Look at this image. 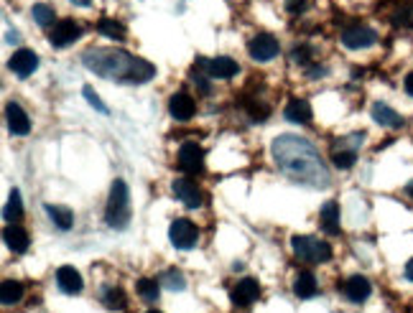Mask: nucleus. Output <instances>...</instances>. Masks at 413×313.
Here are the masks:
<instances>
[{"mask_svg":"<svg viewBox=\"0 0 413 313\" xmlns=\"http://www.w3.org/2000/svg\"><path fill=\"white\" fill-rule=\"evenodd\" d=\"M373 120L378 122V125L393 127V130L403 127V117L395 113L393 107H388L386 102H375V105H373Z\"/></svg>","mask_w":413,"mask_h":313,"instance_id":"6ab92c4d","label":"nucleus"},{"mask_svg":"<svg viewBox=\"0 0 413 313\" xmlns=\"http://www.w3.org/2000/svg\"><path fill=\"white\" fill-rule=\"evenodd\" d=\"M247 51L255 61H271L278 56V41L271 34H258L255 39H250L247 44Z\"/></svg>","mask_w":413,"mask_h":313,"instance_id":"0eeeda50","label":"nucleus"},{"mask_svg":"<svg viewBox=\"0 0 413 313\" xmlns=\"http://www.w3.org/2000/svg\"><path fill=\"white\" fill-rule=\"evenodd\" d=\"M403 87H406V92H408V94H411V97H413V72H411V74H408V77H406V82H403Z\"/></svg>","mask_w":413,"mask_h":313,"instance_id":"c9c22d12","label":"nucleus"},{"mask_svg":"<svg viewBox=\"0 0 413 313\" xmlns=\"http://www.w3.org/2000/svg\"><path fill=\"white\" fill-rule=\"evenodd\" d=\"M199 67L204 69L209 77H217V79H230L238 74V61L230 59V56H217V59H197Z\"/></svg>","mask_w":413,"mask_h":313,"instance_id":"9b49d317","label":"nucleus"},{"mask_svg":"<svg viewBox=\"0 0 413 313\" xmlns=\"http://www.w3.org/2000/svg\"><path fill=\"white\" fill-rule=\"evenodd\" d=\"M47 214L51 217V222L59 226V229H69L74 222V214L69 212L67 207H54V204H47Z\"/></svg>","mask_w":413,"mask_h":313,"instance_id":"b1692460","label":"nucleus"},{"mask_svg":"<svg viewBox=\"0 0 413 313\" xmlns=\"http://www.w3.org/2000/svg\"><path fill=\"white\" fill-rule=\"evenodd\" d=\"M258 295H260V286H258V280H253V278L238 280L233 288V303L240 308H247L253 300H258Z\"/></svg>","mask_w":413,"mask_h":313,"instance_id":"ddd939ff","label":"nucleus"},{"mask_svg":"<svg viewBox=\"0 0 413 313\" xmlns=\"http://www.w3.org/2000/svg\"><path fill=\"white\" fill-rule=\"evenodd\" d=\"M168 240H171L173 247H179V250H189V247H194L197 240H199V229L189 219H173L171 226H168Z\"/></svg>","mask_w":413,"mask_h":313,"instance_id":"39448f33","label":"nucleus"},{"mask_svg":"<svg viewBox=\"0 0 413 313\" xmlns=\"http://www.w3.org/2000/svg\"><path fill=\"white\" fill-rule=\"evenodd\" d=\"M20 298H23V286H20L18 280H6L0 286V303L3 306H13Z\"/></svg>","mask_w":413,"mask_h":313,"instance_id":"5701e85b","label":"nucleus"},{"mask_svg":"<svg viewBox=\"0 0 413 313\" xmlns=\"http://www.w3.org/2000/svg\"><path fill=\"white\" fill-rule=\"evenodd\" d=\"M283 115H286L288 122H296V125H307V122H312V107H309V102H304V100H291L286 105V110H283Z\"/></svg>","mask_w":413,"mask_h":313,"instance_id":"aec40b11","label":"nucleus"},{"mask_svg":"<svg viewBox=\"0 0 413 313\" xmlns=\"http://www.w3.org/2000/svg\"><path fill=\"white\" fill-rule=\"evenodd\" d=\"M291 247H293V255L301 262H327L332 257V247L327 242L316 240V237H307V234L291 237Z\"/></svg>","mask_w":413,"mask_h":313,"instance_id":"20e7f679","label":"nucleus"},{"mask_svg":"<svg viewBox=\"0 0 413 313\" xmlns=\"http://www.w3.org/2000/svg\"><path fill=\"white\" fill-rule=\"evenodd\" d=\"M159 283H161V286L171 288V290H184V288H187V280H184V275L176 273V270H166V273L161 275Z\"/></svg>","mask_w":413,"mask_h":313,"instance_id":"c756f323","label":"nucleus"},{"mask_svg":"<svg viewBox=\"0 0 413 313\" xmlns=\"http://www.w3.org/2000/svg\"><path fill=\"white\" fill-rule=\"evenodd\" d=\"M31 15H34V20L39 23V26H51V23H54V8H49L47 3H39V6H34Z\"/></svg>","mask_w":413,"mask_h":313,"instance_id":"7c9ffc66","label":"nucleus"},{"mask_svg":"<svg viewBox=\"0 0 413 313\" xmlns=\"http://www.w3.org/2000/svg\"><path fill=\"white\" fill-rule=\"evenodd\" d=\"M72 3H77V6H90V0H72Z\"/></svg>","mask_w":413,"mask_h":313,"instance_id":"4c0bfd02","label":"nucleus"},{"mask_svg":"<svg viewBox=\"0 0 413 313\" xmlns=\"http://www.w3.org/2000/svg\"><path fill=\"white\" fill-rule=\"evenodd\" d=\"M273 158L288 179L307 184L314 189H324L329 184V171L321 160L319 151L299 135H278L273 140Z\"/></svg>","mask_w":413,"mask_h":313,"instance_id":"f257e3e1","label":"nucleus"},{"mask_svg":"<svg viewBox=\"0 0 413 313\" xmlns=\"http://www.w3.org/2000/svg\"><path fill=\"white\" fill-rule=\"evenodd\" d=\"M375 41H378V34H375L370 26H362V23L347 26L345 31H342V44H345V49H352V51L373 46Z\"/></svg>","mask_w":413,"mask_h":313,"instance_id":"423d86ee","label":"nucleus"},{"mask_svg":"<svg viewBox=\"0 0 413 313\" xmlns=\"http://www.w3.org/2000/svg\"><path fill=\"white\" fill-rule=\"evenodd\" d=\"M159 286H161L159 280H151V278L138 280V293H140V298L148 300V303H156V300H159V295H161V288Z\"/></svg>","mask_w":413,"mask_h":313,"instance_id":"bb28decb","label":"nucleus"},{"mask_svg":"<svg viewBox=\"0 0 413 313\" xmlns=\"http://www.w3.org/2000/svg\"><path fill=\"white\" fill-rule=\"evenodd\" d=\"M56 286L61 288V293H67V295H77L82 290V275L74 270V267L64 265L56 270Z\"/></svg>","mask_w":413,"mask_h":313,"instance_id":"dca6fc26","label":"nucleus"},{"mask_svg":"<svg viewBox=\"0 0 413 313\" xmlns=\"http://www.w3.org/2000/svg\"><path fill=\"white\" fill-rule=\"evenodd\" d=\"M105 219L113 229H125L130 224V193H128V186L123 179H115L113 186H110Z\"/></svg>","mask_w":413,"mask_h":313,"instance_id":"7ed1b4c3","label":"nucleus"},{"mask_svg":"<svg viewBox=\"0 0 413 313\" xmlns=\"http://www.w3.org/2000/svg\"><path fill=\"white\" fill-rule=\"evenodd\" d=\"M171 191H173V196L189 209H199L202 201H204V196H202V191L197 189V184H192L189 179H176L173 181Z\"/></svg>","mask_w":413,"mask_h":313,"instance_id":"9d476101","label":"nucleus"},{"mask_svg":"<svg viewBox=\"0 0 413 313\" xmlns=\"http://www.w3.org/2000/svg\"><path fill=\"white\" fill-rule=\"evenodd\" d=\"M194 84L199 87V92H202V94H209V92H212V89H209V84H207V79L202 77V74H197V77H194Z\"/></svg>","mask_w":413,"mask_h":313,"instance_id":"f704fd0d","label":"nucleus"},{"mask_svg":"<svg viewBox=\"0 0 413 313\" xmlns=\"http://www.w3.org/2000/svg\"><path fill=\"white\" fill-rule=\"evenodd\" d=\"M321 224L329 234H340V204L337 201H327L321 207Z\"/></svg>","mask_w":413,"mask_h":313,"instance_id":"412c9836","label":"nucleus"},{"mask_svg":"<svg viewBox=\"0 0 413 313\" xmlns=\"http://www.w3.org/2000/svg\"><path fill=\"white\" fill-rule=\"evenodd\" d=\"M168 113H171V117H176V120L187 122V120H192L194 113H197V105H194V100L189 94L179 92L168 100Z\"/></svg>","mask_w":413,"mask_h":313,"instance_id":"2eb2a0df","label":"nucleus"},{"mask_svg":"<svg viewBox=\"0 0 413 313\" xmlns=\"http://www.w3.org/2000/svg\"><path fill=\"white\" fill-rule=\"evenodd\" d=\"M146 313H161V311H146Z\"/></svg>","mask_w":413,"mask_h":313,"instance_id":"ea45409f","label":"nucleus"},{"mask_svg":"<svg viewBox=\"0 0 413 313\" xmlns=\"http://www.w3.org/2000/svg\"><path fill=\"white\" fill-rule=\"evenodd\" d=\"M82 36V28L80 23H74V20H59L56 26H54L51 36H49V44H51L54 49H64L69 46V44H74V41Z\"/></svg>","mask_w":413,"mask_h":313,"instance_id":"6e6552de","label":"nucleus"},{"mask_svg":"<svg viewBox=\"0 0 413 313\" xmlns=\"http://www.w3.org/2000/svg\"><path fill=\"white\" fill-rule=\"evenodd\" d=\"M307 6H309V0H286V11L293 15H299L301 11H307Z\"/></svg>","mask_w":413,"mask_h":313,"instance_id":"72a5a7b5","label":"nucleus"},{"mask_svg":"<svg viewBox=\"0 0 413 313\" xmlns=\"http://www.w3.org/2000/svg\"><path fill=\"white\" fill-rule=\"evenodd\" d=\"M82 94H85V97H87V102H90V105H92L94 110H100L102 115H107V107L102 105V102H100V97H97V94H94V89H92V87H85V89H82Z\"/></svg>","mask_w":413,"mask_h":313,"instance_id":"473e14b6","label":"nucleus"},{"mask_svg":"<svg viewBox=\"0 0 413 313\" xmlns=\"http://www.w3.org/2000/svg\"><path fill=\"white\" fill-rule=\"evenodd\" d=\"M370 290H373V286H370V280L362 278V275H352V278L345 283V295L352 303H362V300L370 295Z\"/></svg>","mask_w":413,"mask_h":313,"instance_id":"a211bd4d","label":"nucleus"},{"mask_svg":"<svg viewBox=\"0 0 413 313\" xmlns=\"http://www.w3.org/2000/svg\"><path fill=\"white\" fill-rule=\"evenodd\" d=\"M8 67H11V72L18 74V77H31V74L36 72V67H39V56H36L31 49H18V51L11 56V61H8Z\"/></svg>","mask_w":413,"mask_h":313,"instance_id":"f8f14e48","label":"nucleus"},{"mask_svg":"<svg viewBox=\"0 0 413 313\" xmlns=\"http://www.w3.org/2000/svg\"><path fill=\"white\" fill-rule=\"evenodd\" d=\"M97 31H100L102 36H110V39H123V36H125V28H123L118 20H110V18L100 20V23H97Z\"/></svg>","mask_w":413,"mask_h":313,"instance_id":"c85d7f7f","label":"nucleus"},{"mask_svg":"<svg viewBox=\"0 0 413 313\" xmlns=\"http://www.w3.org/2000/svg\"><path fill=\"white\" fill-rule=\"evenodd\" d=\"M3 242L8 245L11 253H26L28 245H31V242H28V232L18 224H8L6 229H3Z\"/></svg>","mask_w":413,"mask_h":313,"instance_id":"f3484780","label":"nucleus"},{"mask_svg":"<svg viewBox=\"0 0 413 313\" xmlns=\"http://www.w3.org/2000/svg\"><path fill=\"white\" fill-rule=\"evenodd\" d=\"M406 278H408V280H411V283H413V257H411V260L406 262Z\"/></svg>","mask_w":413,"mask_h":313,"instance_id":"e433bc0d","label":"nucleus"},{"mask_svg":"<svg viewBox=\"0 0 413 313\" xmlns=\"http://www.w3.org/2000/svg\"><path fill=\"white\" fill-rule=\"evenodd\" d=\"M20 214H23V207H20V191L18 189H13V191H11V199H8V204H6L3 217H6L8 224H16V222L20 219Z\"/></svg>","mask_w":413,"mask_h":313,"instance_id":"393cba45","label":"nucleus"},{"mask_svg":"<svg viewBox=\"0 0 413 313\" xmlns=\"http://www.w3.org/2000/svg\"><path fill=\"white\" fill-rule=\"evenodd\" d=\"M102 303H105L107 308H125V293H123L121 288H115V286H110V288H105L102 290Z\"/></svg>","mask_w":413,"mask_h":313,"instance_id":"cd10ccee","label":"nucleus"},{"mask_svg":"<svg viewBox=\"0 0 413 313\" xmlns=\"http://www.w3.org/2000/svg\"><path fill=\"white\" fill-rule=\"evenodd\" d=\"M293 293L299 295V298H312V295H316V278H314V273L304 270V273L296 275V280H293Z\"/></svg>","mask_w":413,"mask_h":313,"instance_id":"4be33fe9","label":"nucleus"},{"mask_svg":"<svg viewBox=\"0 0 413 313\" xmlns=\"http://www.w3.org/2000/svg\"><path fill=\"white\" fill-rule=\"evenodd\" d=\"M406 193H408V196H413V181L406 186Z\"/></svg>","mask_w":413,"mask_h":313,"instance_id":"58836bf2","label":"nucleus"},{"mask_svg":"<svg viewBox=\"0 0 413 313\" xmlns=\"http://www.w3.org/2000/svg\"><path fill=\"white\" fill-rule=\"evenodd\" d=\"M291 61L293 64H309L312 61V49L309 46H299L291 51Z\"/></svg>","mask_w":413,"mask_h":313,"instance_id":"2f4dec72","label":"nucleus"},{"mask_svg":"<svg viewBox=\"0 0 413 313\" xmlns=\"http://www.w3.org/2000/svg\"><path fill=\"white\" fill-rule=\"evenodd\" d=\"M82 61L97 77L123 82V84H143V82L154 79L156 74L154 64H148L123 49H90L85 51Z\"/></svg>","mask_w":413,"mask_h":313,"instance_id":"f03ea898","label":"nucleus"},{"mask_svg":"<svg viewBox=\"0 0 413 313\" xmlns=\"http://www.w3.org/2000/svg\"><path fill=\"white\" fill-rule=\"evenodd\" d=\"M6 120H8V130H11L13 135H28L31 133V120H28L26 110H23L18 102H8Z\"/></svg>","mask_w":413,"mask_h":313,"instance_id":"4468645a","label":"nucleus"},{"mask_svg":"<svg viewBox=\"0 0 413 313\" xmlns=\"http://www.w3.org/2000/svg\"><path fill=\"white\" fill-rule=\"evenodd\" d=\"M179 166L187 174H202V168H204V151L197 143H184L179 148Z\"/></svg>","mask_w":413,"mask_h":313,"instance_id":"1a4fd4ad","label":"nucleus"},{"mask_svg":"<svg viewBox=\"0 0 413 313\" xmlns=\"http://www.w3.org/2000/svg\"><path fill=\"white\" fill-rule=\"evenodd\" d=\"M355 160H357V148H340V151H334L332 153V163L342 171L355 166Z\"/></svg>","mask_w":413,"mask_h":313,"instance_id":"a878e982","label":"nucleus"}]
</instances>
